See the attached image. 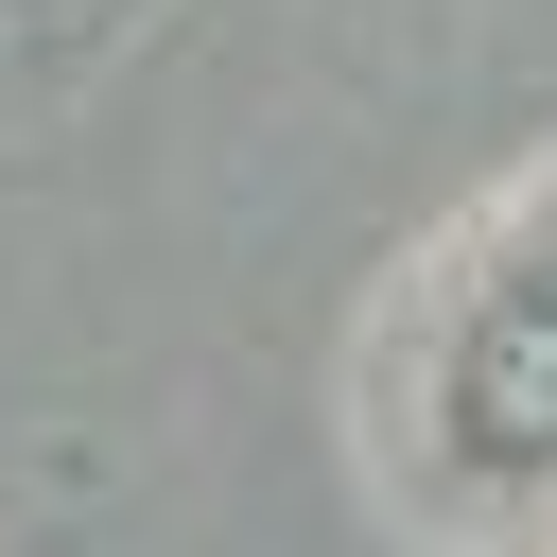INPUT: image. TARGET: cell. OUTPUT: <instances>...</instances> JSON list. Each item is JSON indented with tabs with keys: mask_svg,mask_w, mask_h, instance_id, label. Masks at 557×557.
<instances>
[{
	"mask_svg": "<svg viewBox=\"0 0 557 557\" xmlns=\"http://www.w3.org/2000/svg\"><path fill=\"white\" fill-rule=\"evenodd\" d=\"M453 400H470V435L487 453H557V313H470V348H453Z\"/></svg>",
	"mask_w": 557,
	"mask_h": 557,
	"instance_id": "obj_1",
	"label": "cell"
},
{
	"mask_svg": "<svg viewBox=\"0 0 557 557\" xmlns=\"http://www.w3.org/2000/svg\"><path fill=\"white\" fill-rule=\"evenodd\" d=\"M540 313H557V296H540Z\"/></svg>",
	"mask_w": 557,
	"mask_h": 557,
	"instance_id": "obj_2",
	"label": "cell"
}]
</instances>
